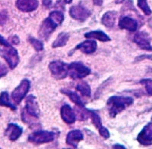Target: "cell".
Returning <instances> with one entry per match:
<instances>
[{
    "label": "cell",
    "instance_id": "cell-1",
    "mask_svg": "<svg viewBox=\"0 0 152 149\" xmlns=\"http://www.w3.org/2000/svg\"><path fill=\"white\" fill-rule=\"evenodd\" d=\"M133 104V99L125 96H112L108 99L107 105L109 114L111 117L115 118L118 113H121L126 108Z\"/></svg>",
    "mask_w": 152,
    "mask_h": 149
},
{
    "label": "cell",
    "instance_id": "cell-2",
    "mask_svg": "<svg viewBox=\"0 0 152 149\" xmlns=\"http://www.w3.org/2000/svg\"><path fill=\"white\" fill-rule=\"evenodd\" d=\"M69 76L72 79H81L91 74V69L80 62H73L68 64Z\"/></svg>",
    "mask_w": 152,
    "mask_h": 149
},
{
    "label": "cell",
    "instance_id": "cell-3",
    "mask_svg": "<svg viewBox=\"0 0 152 149\" xmlns=\"http://www.w3.org/2000/svg\"><path fill=\"white\" fill-rule=\"evenodd\" d=\"M55 137L56 135L54 132L45 130H39L31 133L28 137V141L33 144H45L53 142Z\"/></svg>",
    "mask_w": 152,
    "mask_h": 149
},
{
    "label": "cell",
    "instance_id": "cell-4",
    "mask_svg": "<svg viewBox=\"0 0 152 149\" xmlns=\"http://www.w3.org/2000/svg\"><path fill=\"white\" fill-rule=\"evenodd\" d=\"M49 69L53 76L58 80L66 78L69 73L67 63H65L59 60L51 62L49 65Z\"/></svg>",
    "mask_w": 152,
    "mask_h": 149
},
{
    "label": "cell",
    "instance_id": "cell-5",
    "mask_svg": "<svg viewBox=\"0 0 152 149\" xmlns=\"http://www.w3.org/2000/svg\"><path fill=\"white\" fill-rule=\"evenodd\" d=\"M31 88V82L28 79L24 78L19 84L18 86L16 87L12 93V98L16 104H19L22 101L23 99L26 97Z\"/></svg>",
    "mask_w": 152,
    "mask_h": 149
},
{
    "label": "cell",
    "instance_id": "cell-6",
    "mask_svg": "<svg viewBox=\"0 0 152 149\" xmlns=\"http://www.w3.org/2000/svg\"><path fill=\"white\" fill-rule=\"evenodd\" d=\"M0 56L5 59L9 64L10 69H13L17 67L19 63V56L16 49L12 47H5V49H0Z\"/></svg>",
    "mask_w": 152,
    "mask_h": 149
},
{
    "label": "cell",
    "instance_id": "cell-7",
    "mask_svg": "<svg viewBox=\"0 0 152 149\" xmlns=\"http://www.w3.org/2000/svg\"><path fill=\"white\" fill-rule=\"evenodd\" d=\"M69 15L73 19L84 22L90 17L91 12L82 5H74L69 9Z\"/></svg>",
    "mask_w": 152,
    "mask_h": 149
},
{
    "label": "cell",
    "instance_id": "cell-8",
    "mask_svg": "<svg viewBox=\"0 0 152 149\" xmlns=\"http://www.w3.org/2000/svg\"><path fill=\"white\" fill-rule=\"evenodd\" d=\"M58 24H56L50 17L47 18L42 23L39 30V36L43 40H47L50 37L51 34L56 30Z\"/></svg>",
    "mask_w": 152,
    "mask_h": 149
},
{
    "label": "cell",
    "instance_id": "cell-9",
    "mask_svg": "<svg viewBox=\"0 0 152 149\" xmlns=\"http://www.w3.org/2000/svg\"><path fill=\"white\" fill-rule=\"evenodd\" d=\"M27 114L29 115L31 117L35 119H38L40 116V111L39 109V106L37 102L36 97L34 95H29L25 101V110Z\"/></svg>",
    "mask_w": 152,
    "mask_h": 149
},
{
    "label": "cell",
    "instance_id": "cell-10",
    "mask_svg": "<svg viewBox=\"0 0 152 149\" xmlns=\"http://www.w3.org/2000/svg\"><path fill=\"white\" fill-rule=\"evenodd\" d=\"M137 140L141 145L148 146L152 144V123L145 126L138 134Z\"/></svg>",
    "mask_w": 152,
    "mask_h": 149
},
{
    "label": "cell",
    "instance_id": "cell-11",
    "mask_svg": "<svg viewBox=\"0 0 152 149\" xmlns=\"http://www.w3.org/2000/svg\"><path fill=\"white\" fill-rule=\"evenodd\" d=\"M134 42L138 47L144 50L152 51V46L151 45L150 40L146 33L138 32L134 36Z\"/></svg>",
    "mask_w": 152,
    "mask_h": 149
},
{
    "label": "cell",
    "instance_id": "cell-12",
    "mask_svg": "<svg viewBox=\"0 0 152 149\" xmlns=\"http://www.w3.org/2000/svg\"><path fill=\"white\" fill-rule=\"evenodd\" d=\"M84 139V135L81 130L75 129L69 132L67 134L66 139V143L68 145L73 148H77L78 145L81 141Z\"/></svg>",
    "mask_w": 152,
    "mask_h": 149
},
{
    "label": "cell",
    "instance_id": "cell-13",
    "mask_svg": "<svg viewBox=\"0 0 152 149\" xmlns=\"http://www.w3.org/2000/svg\"><path fill=\"white\" fill-rule=\"evenodd\" d=\"M60 115L62 120L66 124H72L76 120L75 113L69 104H65L61 107Z\"/></svg>",
    "mask_w": 152,
    "mask_h": 149
},
{
    "label": "cell",
    "instance_id": "cell-14",
    "mask_svg": "<svg viewBox=\"0 0 152 149\" xmlns=\"http://www.w3.org/2000/svg\"><path fill=\"white\" fill-rule=\"evenodd\" d=\"M39 2L37 0H17L16 7L23 12H31L37 9Z\"/></svg>",
    "mask_w": 152,
    "mask_h": 149
},
{
    "label": "cell",
    "instance_id": "cell-15",
    "mask_svg": "<svg viewBox=\"0 0 152 149\" xmlns=\"http://www.w3.org/2000/svg\"><path fill=\"white\" fill-rule=\"evenodd\" d=\"M138 21L129 16H124L119 21V27L121 29L126 30L130 32H135L138 29Z\"/></svg>",
    "mask_w": 152,
    "mask_h": 149
},
{
    "label": "cell",
    "instance_id": "cell-16",
    "mask_svg": "<svg viewBox=\"0 0 152 149\" xmlns=\"http://www.w3.org/2000/svg\"><path fill=\"white\" fill-rule=\"evenodd\" d=\"M97 43L94 40H86L76 46L75 50H79L86 54H91L97 50Z\"/></svg>",
    "mask_w": 152,
    "mask_h": 149
},
{
    "label": "cell",
    "instance_id": "cell-17",
    "mask_svg": "<svg viewBox=\"0 0 152 149\" xmlns=\"http://www.w3.org/2000/svg\"><path fill=\"white\" fill-rule=\"evenodd\" d=\"M22 132L23 129L21 126L15 123H10L5 130V135L11 141H15L22 135Z\"/></svg>",
    "mask_w": 152,
    "mask_h": 149
},
{
    "label": "cell",
    "instance_id": "cell-18",
    "mask_svg": "<svg viewBox=\"0 0 152 149\" xmlns=\"http://www.w3.org/2000/svg\"><path fill=\"white\" fill-rule=\"evenodd\" d=\"M117 12L116 11H109L106 12L101 18V23L107 28H112L116 22Z\"/></svg>",
    "mask_w": 152,
    "mask_h": 149
},
{
    "label": "cell",
    "instance_id": "cell-19",
    "mask_svg": "<svg viewBox=\"0 0 152 149\" xmlns=\"http://www.w3.org/2000/svg\"><path fill=\"white\" fill-rule=\"evenodd\" d=\"M85 37L88 39H95L101 42H107L111 40L110 37L102 31H93L88 32L85 34Z\"/></svg>",
    "mask_w": 152,
    "mask_h": 149
},
{
    "label": "cell",
    "instance_id": "cell-20",
    "mask_svg": "<svg viewBox=\"0 0 152 149\" xmlns=\"http://www.w3.org/2000/svg\"><path fill=\"white\" fill-rule=\"evenodd\" d=\"M61 92L62 94H64L65 95L67 96V97H69V99L75 104L76 106H78V107H85V104L83 103L81 98L78 96V94H76L75 92L65 88L62 89Z\"/></svg>",
    "mask_w": 152,
    "mask_h": 149
},
{
    "label": "cell",
    "instance_id": "cell-21",
    "mask_svg": "<svg viewBox=\"0 0 152 149\" xmlns=\"http://www.w3.org/2000/svg\"><path fill=\"white\" fill-rule=\"evenodd\" d=\"M69 37H70V34L69 33H65V32H62L57 36L56 39L55 41L53 43L52 47L53 48H57V47H62L66 45L67 42L69 41Z\"/></svg>",
    "mask_w": 152,
    "mask_h": 149
},
{
    "label": "cell",
    "instance_id": "cell-22",
    "mask_svg": "<svg viewBox=\"0 0 152 149\" xmlns=\"http://www.w3.org/2000/svg\"><path fill=\"white\" fill-rule=\"evenodd\" d=\"M76 90L80 92L82 96L87 97H90L91 94L90 85H88L86 82H81L76 86Z\"/></svg>",
    "mask_w": 152,
    "mask_h": 149
},
{
    "label": "cell",
    "instance_id": "cell-23",
    "mask_svg": "<svg viewBox=\"0 0 152 149\" xmlns=\"http://www.w3.org/2000/svg\"><path fill=\"white\" fill-rule=\"evenodd\" d=\"M0 106L9 107L10 109H12V110H16V107H15L14 105L10 102L9 93L6 91L2 92L1 94H0Z\"/></svg>",
    "mask_w": 152,
    "mask_h": 149
},
{
    "label": "cell",
    "instance_id": "cell-24",
    "mask_svg": "<svg viewBox=\"0 0 152 149\" xmlns=\"http://www.w3.org/2000/svg\"><path fill=\"white\" fill-rule=\"evenodd\" d=\"M49 17L58 25L61 24L64 21V15L60 11H53L50 13Z\"/></svg>",
    "mask_w": 152,
    "mask_h": 149
},
{
    "label": "cell",
    "instance_id": "cell-25",
    "mask_svg": "<svg viewBox=\"0 0 152 149\" xmlns=\"http://www.w3.org/2000/svg\"><path fill=\"white\" fill-rule=\"evenodd\" d=\"M90 118L91 119L92 123H93L94 126L96 128L99 129L102 126L101 118H100V116L97 113H95V112H94L92 110H90Z\"/></svg>",
    "mask_w": 152,
    "mask_h": 149
},
{
    "label": "cell",
    "instance_id": "cell-26",
    "mask_svg": "<svg viewBox=\"0 0 152 149\" xmlns=\"http://www.w3.org/2000/svg\"><path fill=\"white\" fill-rule=\"evenodd\" d=\"M28 41L30 42V43L34 48V50L37 52H40V51L43 50V43L41 40L35 39L34 37H30L28 39Z\"/></svg>",
    "mask_w": 152,
    "mask_h": 149
},
{
    "label": "cell",
    "instance_id": "cell-27",
    "mask_svg": "<svg viewBox=\"0 0 152 149\" xmlns=\"http://www.w3.org/2000/svg\"><path fill=\"white\" fill-rule=\"evenodd\" d=\"M138 6L146 15H150L151 14V10L148 5L147 0H138Z\"/></svg>",
    "mask_w": 152,
    "mask_h": 149
},
{
    "label": "cell",
    "instance_id": "cell-28",
    "mask_svg": "<svg viewBox=\"0 0 152 149\" xmlns=\"http://www.w3.org/2000/svg\"><path fill=\"white\" fill-rule=\"evenodd\" d=\"M140 83L145 86L148 94L149 95H152V79H149V78L143 79L141 81Z\"/></svg>",
    "mask_w": 152,
    "mask_h": 149
},
{
    "label": "cell",
    "instance_id": "cell-29",
    "mask_svg": "<svg viewBox=\"0 0 152 149\" xmlns=\"http://www.w3.org/2000/svg\"><path fill=\"white\" fill-rule=\"evenodd\" d=\"M98 131L100 135H101L102 137H104V139H108V138H110V136L109 130L107 129L106 127L103 126L100 127V128L98 129Z\"/></svg>",
    "mask_w": 152,
    "mask_h": 149
},
{
    "label": "cell",
    "instance_id": "cell-30",
    "mask_svg": "<svg viewBox=\"0 0 152 149\" xmlns=\"http://www.w3.org/2000/svg\"><path fill=\"white\" fill-rule=\"evenodd\" d=\"M8 19V14L6 13V12L5 11H2V12H0V25H2V24H5Z\"/></svg>",
    "mask_w": 152,
    "mask_h": 149
},
{
    "label": "cell",
    "instance_id": "cell-31",
    "mask_svg": "<svg viewBox=\"0 0 152 149\" xmlns=\"http://www.w3.org/2000/svg\"><path fill=\"white\" fill-rule=\"evenodd\" d=\"M8 73V69L7 68L5 67V66H4L3 64L0 63V78L5 76V74Z\"/></svg>",
    "mask_w": 152,
    "mask_h": 149
},
{
    "label": "cell",
    "instance_id": "cell-32",
    "mask_svg": "<svg viewBox=\"0 0 152 149\" xmlns=\"http://www.w3.org/2000/svg\"><path fill=\"white\" fill-rule=\"evenodd\" d=\"M0 45L4 46V47H10V44H9V42H8L6 40H5V39L3 37L1 36V35H0Z\"/></svg>",
    "mask_w": 152,
    "mask_h": 149
},
{
    "label": "cell",
    "instance_id": "cell-33",
    "mask_svg": "<svg viewBox=\"0 0 152 149\" xmlns=\"http://www.w3.org/2000/svg\"><path fill=\"white\" fill-rule=\"evenodd\" d=\"M43 5L47 8L50 7L52 5V1L51 0H43Z\"/></svg>",
    "mask_w": 152,
    "mask_h": 149
},
{
    "label": "cell",
    "instance_id": "cell-34",
    "mask_svg": "<svg viewBox=\"0 0 152 149\" xmlns=\"http://www.w3.org/2000/svg\"><path fill=\"white\" fill-rule=\"evenodd\" d=\"M12 42H13V43L14 44H18V43H19V38L17 36H14L13 37H12Z\"/></svg>",
    "mask_w": 152,
    "mask_h": 149
},
{
    "label": "cell",
    "instance_id": "cell-35",
    "mask_svg": "<svg viewBox=\"0 0 152 149\" xmlns=\"http://www.w3.org/2000/svg\"><path fill=\"white\" fill-rule=\"evenodd\" d=\"M94 2L95 5H102L103 0H94Z\"/></svg>",
    "mask_w": 152,
    "mask_h": 149
},
{
    "label": "cell",
    "instance_id": "cell-36",
    "mask_svg": "<svg viewBox=\"0 0 152 149\" xmlns=\"http://www.w3.org/2000/svg\"><path fill=\"white\" fill-rule=\"evenodd\" d=\"M124 1H125V0H116V2L117 4H119V3H123Z\"/></svg>",
    "mask_w": 152,
    "mask_h": 149
},
{
    "label": "cell",
    "instance_id": "cell-37",
    "mask_svg": "<svg viewBox=\"0 0 152 149\" xmlns=\"http://www.w3.org/2000/svg\"><path fill=\"white\" fill-rule=\"evenodd\" d=\"M64 2H66V3L69 4V3H71V2H72V0H64Z\"/></svg>",
    "mask_w": 152,
    "mask_h": 149
},
{
    "label": "cell",
    "instance_id": "cell-38",
    "mask_svg": "<svg viewBox=\"0 0 152 149\" xmlns=\"http://www.w3.org/2000/svg\"><path fill=\"white\" fill-rule=\"evenodd\" d=\"M116 147H120V148H124V146L123 145H113V148H116Z\"/></svg>",
    "mask_w": 152,
    "mask_h": 149
}]
</instances>
